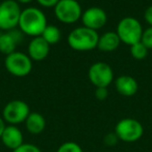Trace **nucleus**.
I'll list each match as a JSON object with an SVG mask.
<instances>
[{"mask_svg":"<svg viewBox=\"0 0 152 152\" xmlns=\"http://www.w3.org/2000/svg\"><path fill=\"white\" fill-rule=\"evenodd\" d=\"M87 77L90 82L96 88H108L114 81V72L113 68L105 62H96L90 66Z\"/></svg>","mask_w":152,"mask_h":152,"instance_id":"1a4fd4ad","label":"nucleus"},{"mask_svg":"<svg viewBox=\"0 0 152 152\" xmlns=\"http://www.w3.org/2000/svg\"><path fill=\"white\" fill-rule=\"evenodd\" d=\"M47 25V18L40 8L27 7L21 12L18 27L23 34L33 37L41 36Z\"/></svg>","mask_w":152,"mask_h":152,"instance_id":"f257e3e1","label":"nucleus"},{"mask_svg":"<svg viewBox=\"0 0 152 152\" xmlns=\"http://www.w3.org/2000/svg\"><path fill=\"white\" fill-rule=\"evenodd\" d=\"M130 54L136 60H143L148 55V49L141 42H136V44L130 46Z\"/></svg>","mask_w":152,"mask_h":152,"instance_id":"a211bd4d","label":"nucleus"},{"mask_svg":"<svg viewBox=\"0 0 152 152\" xmlns=\"http://www.w3.org/2000/svg\"><path fill=\"white\" fill-rule=\"evenodd\" d=\"M41 36L44 38L47 44L52 46V45H55L59 42L62 34L59 27L54 26V25H47L43 33L41 34Z\"/></svg>","mask_w":152,"mask_h":152,"instance_id":"f3484780","label":"nucleus"},{"mask_svg":"<svg viewBox=\"0 0 152 152\" xmlns=\"http://www.w3.org/2000/svg\"><path fill=\"white\" fill-rule=\"evenodd\" d=\"M50 52V45L42 36L33 37L28 44V56L33 61H42L47 58Z\"/></svg>","mask_w":152,"mask_h":152,"instance_id":"f8f14e48","label":"nucleus"},{"mask_svg":"<svg viewBox=\"0 0 152 152\" xmlns=\"http://www.w3.org/2000/svg\"><path fill=\"white\" fill-rule=\"evenodd\" d=\"M120 42L121 40H120L117 32L108 31L103 33L101 36L99 35L97 48L103 52H113V51L117 50L118 47L120 46Z\"/></svg>","mask_w":152,"mask_h":152,"instance_id":"2eb2a0df","label":"nucleus"},{"mask_svg":"<svg viewBox=\"0 0 152 152\" xmlns=\"http://www.w3.org/2000/svg\"><path fill=\"white\" fill-rule=\"evenodd\" d=\"M18 3H29V2H31V1H33V0H16Z\"/></svg>","mask_w":152,"mask_h":152,"instance_id":"bb28decb","label":"nucleus"},{"mask_svg":"<svg viewBox=\"0 0 152 152\" xmlns=\"http://www.w3.org/2000/svg\"><path fill=\"white\" fill-rule=\"evenodd\" d=\"M2 144L10 150H15L24 144V138L21 129L17 125H6L1 138Z\"/></svg>","mask_w":152,"mask_h":152,"instance_id":"9b49d317","label":"nucleus"},{"mask_svg":"<svg viewBox=\"0 0 152 152\" xmlns=\"http://www.w3.org/2000/svg\"><path fill=\"white\" fill-rule=\"evenodd\" d=\"M141 42L146 47L147 49H152V27L145 29L143 31L142 38H141Z\"/></svg>","mask_w":152,"mask_h":152,"instance_id":"aec40b11","label":"nucleus"},{"mask_svg":"<svg viewBox=\"0 0 152 152\" xmlns=\"http://www.w3.org/2000/svg\"><path fill=\"white\" fill-rule=\"evenodd\" d=\"M0 35H1V32H0Z\"/></svg>","mask_w":152,"mask_h":152,"instance_id":"cd10ccee","label":"nucleus"},{"mask_svg":"<svg viewBox=\"0 0 152 152\" xmlns=\"http://www.w3.org/2000/svg\"><path fill=\"white\" fill-rule=\"evenodd\" d=\"M12 152H42V150L33 144L24 143L23 145H21L20 147H18V148L13 150Z\"/></svg>","mask_w":152,"mask_h":152,"instance_id":"412c9836","label":"nucleus"},{"mask_svg":"<svg viewBox=\"0 0 152 152\" xmlns=\"http://www.w3.org/2000/svg\"><path fill=\"white\" fill-rule=\"evenodd\" d=\"M144 18L145 21L150 25V27H152V5L148 6L145 10V14H144Z\"/></svg>","mask_w":152,"mask_h":152,"instance_id":"393cba45","label":"nucleus"},{"mask_svg":"<svg viewBox=\"0 0 152 152\" xmlns=\"http://www.w3.org/2000/svg\"><path fill=\"white\" fill-rule=\"evenodd\" d=\"M24 123L27 132L35 136L42 134L46 127V120L44 116L38 112H30Z\"/></svg>","mask_w":152,"mask_h":152,"instance_id":"4468645a","label":"nucleus"},{"mask_svg":"<svg viewBox=\"0 0 152 152\" xmlns=\"http://www.w3.org/2000/svg\"><path fill=\"white\" fill-rule=\"evenodd\" d=\"M119 141L118 137L116 136L115 132H112V134H108L104 138V143H105L106 146H115L117 144V142Z\"/></svg>","mask_w":152,"mask_h":152,"instance_id":"5701e85b","label":"nucleus"},{"mask_svg":"<svg viewBox=\"0 0 152 152\" xmlns=\"http://www.w3.org/2000/svg\"><path fill=\"white\" fill-rule=\"evenodd\" d=\"M21 8L16 0H4L0 3V30L10 31L19 24Z\"/></svg>","mask_w":152,"mask_h":152,"instance_id":"423d86ee","label":"nucleus"},{"mask_svg":"<svg viewBox=\"0 0 152 152\" xmlns=\"http://www.w3.org/2000/svg\"><path fill=\"white\" fill-rule=\"evenodd\" d=\"M30 114L29 106L21 99H14L8 102L2 111V118L8 125H18L26 120Z\"/></svg>","mask_w":152,"mask_h":152,"instance_id":"0eeeda50","label":"nucleus"},{"mask_svg":"<svg viewBox=\"0 0 152 152\" xmlns=\"http://www.w3.org/2000/svg\"><path fill=\"white\" fill-rule=\"evenodd\" d=\"M38 3L40 4L41 6L43 7H46V8H49V7H53L57 4V2L59 0H37Z\"/></svg>","mask_w":152,"mask_h":152,"instance_id":"b1692460","label":"nucleus"},{"mask_svg":"<svg viewBox=\"0 0 152 152\" xmlns=\"http://www.w3.org/2000/svg\"><path fill=\"white\" fill-rule=\"evenodd\" d=\"M81 21L85 27L97 31L101 29L108 22V15L102 8L98 6H92L82 12Z\"/></svg>","mask_w":152,"mask_h":152,"instance_id":"9d476101","label":"nucleus"},{"mask_svg":"<svg viewBox=\"0 0 152 152\" xmlns=\"http://www.w3.org/2000/svg\"><path fill=\"white\" fill-rule=\"evenodd\" d=\"M5 126H6L5 121H4L3 118L0 116V138H1L2 134H3V130H4V128H5Z\"/></svg>","mask_w":152,"mask_h":152,"instance_id":"a878e982","label":"nucleus"},{"mask_svg":"<svg viewBox=\"0 0 152 152\" xmlns=\"http://www.w3.org/2000/svg\"><path fill=\"white\" fill-rule=\"evenodd\" d=\"M143 31L144 30L140 21L132 17H125L118 23L116 32L121 42H124L128 46H132L141 42Z\"/></svg>","mask_w":152,"mask_h":152,"instance_id":"7ed1b4c3","label":"nucleus"},{"mask_svg":"<svg viewBox=\"0 0 152 152\" xmlns=\"http://www.w3.org/2000/svg\"><path fill=\"white\" fill-rule=\"evenodd\" d=\"M56 152H83L82 148L75 142H65L57 148Z\"/></svg>","mask_w":152,"mask_h":152,"instance_id":"6ab92c4d","label":"nucleus"},{"mask_svg":"<svg viewBox=\"0 0 152 152\" xmlns=\"http://www.w3.org/2000/svg\"><path fill=\"white\" fill-rule=\"evenodd\" d=\"M115 134L120 141L134 143L144 134L143 124L134 118H123L115 126Z\"/></svg>","mask_w":152,"mask_h":152,"instance_id":"20e7f679","label":"nucleus"},{"mask_svg":"<svg viewBox=\"0 0 152 152\" xmlns=\"http://www.w3.org/2000/svg\"><path fill=\"white\" fill-rule=\"evenodd\" d=\"M18 42H16L10 31L1 33L0 35V52L5 54L6 56L15 52Z\"/></svg>","mask_w":152,"mask_h":152,"instance_id":"dca6fc26","label":"nucleus"},{"mask_svg":"<svg viewBox=\"0 0 152 152\" xmlns=\"http://www.w3.org/2000/svg\"><path fill=\"white\" fill-rule=\"evenodd\" d=\"M54 15L59 22L73 24L81 19L82 10L76 0H59L54 6Z\"/></svg>","mask_w":152,"mask_h":152,"instance_id":"6e6552de","label":"nucleus"},{"mask_svg":"<svg viewBox=\"0 0 152 152\" xmlns=\"http://www.w3.org/2000/svg\"><path fill=\"white\" fill-rule=\"evenodd\" d=\"M4 65L10 75L22 78L30 74L33 69V60L25 53L15 51L14 53L5 57Z\"/></svg>","mask_w":152,"mask_h":152,"instance_id":"39448f33","label":"nucleus"},{"mask_svg":"<svg viewBox=\"0 0 152 152\" xmlns=\"http://www.w3.org/2000/svg\"><path fill=\"white\" fill-rule=\"evenodd\" d=\"M108 88H104V87H100V88H96L95 90V97L97 98L100 102H103L108 98Z\"/></svg>","mask_w":152,"mask_h":152,"instance_id":"4be33fe9","label":"nucleus"},{"mask_svg":"<svg viewBox=\"0 0 152 152\" xmlns=\"http://www.w3.org/2000/svg\"><path fill=\"white\" fill-rule=\"evenodd\" d=\"M99 34L97 31L82 26L73 29L68 35V45L78 52H87L97 48Z\"/></svg>","mask_w":152,"mask_h":152,"instance_id":"f03ea898","label":"nucleus"},{"mask_svg":"<svg viewBox=\"0 0 152 152\" xmlns=\"http://www.w3.org/2000/svg\"><path fill=\"white\" fill-rule=\"evenodd\" d=\"M115 87L119 94L126 96V97H130L138 92L139 84L136 79L132 78L131 76L123 75V76H120L116 79Z\"/></svg>","mask_w":152,"mask_h":152,"instance_id":"ddd939ff","label":"nucleus"}]
</instances>
